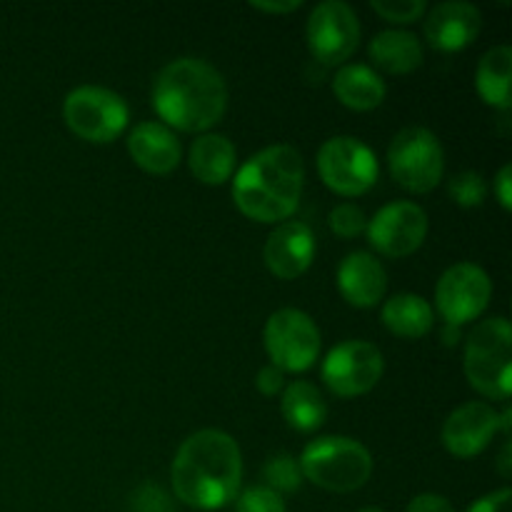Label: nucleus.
<instances>
[{"label":"nucleus","instance_id":"obj_1","mask_svg":"<svg viewBox=\"0 0 512 512\" xmlns=\"http://www.w3.org/2000/svg\"><path fill=\"white\" fill-rule=\"evenodd\" d=\"M173 493L195 510H220L233 503L243 483V455L233 435L205 428L183 440L170 465Z\"/></svg>","mask_w":512,"mask_h":512},{"label":"nucleus","instance_id":"obj_2","mask_svg":"<svg viewBox=\"0 0 512 512\" xmlns=\"http://www.w3.org/2000/svg\"><path fill=\"white\" fill-rule=\"evenodd\" d=\"M150 103L170 130L203 135L223 120L228 110V85L205 60L178 58L160 68Z\"/></svg>","mask_w":512,"mask_h":512},{"label":"nucleus","instance_id":"obj_3","mask_svg":"<svg viewBox=\"0 0 512 512\" xmlns=\"http://www.w3.org/2000/svg\"><path fill=\"white\" fill-rule=\"evenodd\" d=\"M303 185V155L293 145H270L245 160L235 173V208L255 223L280 225L298 210Z\"/></svg>","mask_w":512,"mask_h":512},{"label":"nucleus","instance_id":"obj_4","mask_svg":"<svg viewBox=\"0 0 512 512\" xmlns=\"http://www.w3.org/2000/svg\"><path fill=\"white\" fill-rule=\"evenodd\" d=\"M465 378L488 400L512 393V325L503 315L485 318L465 338Z\"/></svg>","mask_w":512,"mask_h":512},{"label":"nucleus","instance_id":"obj_5","mask_svg":"<svg viewBox=\"0 0 512 512\" xmlns=\"http://www.w3.org/2000/svg\"><path fill=\"white\" fill-rule=\"evenodd\" d=\"M303 478L328 493H355L373 475V455L345 435H325L305 445L300 455Z\"/></svg>","mask_w":512,"mask_h":512},{"label":"nucleus","instance_id":"obj_6","mask_svg":"<svg viewBox=\"0 0 512 512\" xmlns=\"http://www.w3.org/2000/svg\"><path fill=\"white\" fill-rule=\"evenodd\" d=\"M63 120L85 143L108 145L128 130L130 108L118 93L100 85H80L63 100Z\"/></svg>","mask_w":512,"mask_h":512},{"label":"nucleus","instance_id":"obj_7","mask_svg":"<svg viewBox=\"0 0 512 512\" xmlns=\"http://www.w3.org/2000/svg\"><path fill=\"white\" fill-rule=\"evenodd\" d=\"M388 170L400 188L425 195L445 175V150L428 128H403L388 148Z\"/></svg>","mask_w":512,"mask_h":512},{"label":"nucleus","instance_id":"obj_8","mask_svg":"<svg viewBox=\"0 0 512 512\" xmlns=\"http://www.w3.org/2000/svg\"><path fill=\"white\" fill-rule=\"evenodd\" d=\"M318 175L328 190L343 198L365 195L380 175L378 155L370 145H365L353 135H338L320 145L318 150Z\"/></svg>","mask_w":512,"mask_h":512},{"label":"nucleus","instance_id":"obj_9","mask_svg":"<svg viewBox=\"0 0 512 512\" xmlns=\"http://www.w3.org/2000/svg\"><path fill=\"white\" fill-rule=\"evenodd\" d=\"M263 345L270 365L283 373H305L320 355V330L303 310L280 308L265 323Z\"/></svg>","mask_w":512,"mask_h":512},{"label":"nucleus","instance_id":"obj_10","mask_svg":"<svg viewBox=\"0 0 512 512\" xmlns=\"http://www.w3.org/2000/svg\"><path fill=\"white\" fill-rule=\"evenodd\" d=\"M383 353L368 340H343L323 360L320 378L335 398H358L380 383Z\"/></svg>","mask_w":512,"mask_h":512},{"label":"nucleus","instance_id":"obj_11","mask_svg":"<svg viewBox=\"0 0 512 512\" xmlns=\"http://www.w3.org/2000/svg\"><path fill=\"white\" fill-rule=\"evenodd\" d=\"M305 40L318 63L345 65L360 43L358 13L343 0H323L310 10Z\"/></svg>","mask_w":512,"mask_h":512},{"label":"nucleus","instance_id":"obj_12","mask_svg":"<svg viewBox=\"0 0 512 512\" xmlns=\"http://www.w3.org/2000/svg\"><path fill=\"white\" fill-rule=\"evenodd\" d=\"M493 298V280L480 265L455 263L440 275L435 285V308L448 325L473 323L488 310Z\"/></svg>","mask_w":512,"mask_h":512},{"label":"nucleus","instance_id":"obj_13","mask_svg":"<svg viewBox=\"0 0 512 512\" xmlns=\"http://www.w3.org/2000/svg\"><path fill=\"white\" fill-rule=\"evenodd\" d=\"M428 213L413 200H395L368 220V243L385 258H408L428 238Z\"/></svg>","mask_w":512,"mask_h":512},{"label":"nucleus","instance_id":"obj_14","mask_svg":"<svg viewBox=\"0 0 512 512\" xmlns=\"http://www.w3.org/2000/svg\"><path fill=\"white\" fill-rule=\"evenodd\" d=\"M500 433V413L490 403H465L455 408L443 423L445 450L455 458H475L483 453Z\"/></svg>","mask_w":512,"mask_h":512},{"label":"nucleus","instance_id":"obj_15","mask_svg":"<svg viewBox=\"0 0 512 512\" xmlns=\"http://www.w3.org/2000/svg\"><path fill=\"white\" fill-rule=\"evenodd\" d=\"M315 250L318 245L313 230L300 220H285L265 240V268L278 280H295L308 273L315 260Z\"/></svg>","mask_w":512,"mask_h":512},{"label":"nucleus","instance_id":"obj_16","mask_svg":"<svg viewBox=\"0 0 512 512\" xmlns=\"http://www.w3.org/2000/svg\"><path fill=\"white\" fill-rule=\"evenodd\" d=\"M480 28H483V15L478 5L465 0H445L425 13V40L440 53L465 50L475 43Z\"/></svg>","mask_w":512,"mask_h":512},{"label":"nucleus","instance_id":"obj_17","mask_svg":"<svg viewBox=\"0 0 512 512\" xmlns=\"http://www.w3.org/2000/svg\"><path fill=\"white\" fill-rule=\"evenodd\" d=\"M338 290L353 308H375L388 293V273L373 253L355 250L340 260Z\"/></svg>","mask_w":512,"mask_h":512},{"label":"nucleus","instance_id":"obj_18","mask_svg":"<svg viewBox=\"0 0 512 512\" xmlns=\"http://www.w3.org/2000/svg\"><path fill=\"white\" fill-rule=\"evenodd\" d=\"M128 153L133 163L150 175L173 173L183 158L178 135L158 120H145L130 130Z\"/></svg>","mask_w":512,"mask_h":512},{"label":"nucleus","instance_id":"obj_19","mask_svg":"<svg viewBox=\"0 0 512 512\" xmlns=\"http://www.w3.org/2000/svg\"><path fill=\"white\" fill-rule=\"evenodd\" d=\"M238 153L233 140L220 133H203L193 140L188 153V168L203 185H223L233 178Z\"/></svg>","mask_w":512,"mask_h":512},{"label":"nucleus","instance_id":"obj_20","mask_svg":"<svg viewBox=\"0 0 512 512\" xmlns=\"http://www.w3.org/2000/svg\"><path fill=\"white\" fill-rule=\"evenodd\" d=\"M333 93L348 110L355 113H368L383 105L385 93V80L380 73H375L370 65L363 63H345L333 78Z\"/></svg>","mask_w":512,"mask_h":512},{"label":"nucleus","instance_id":"obj_21","mask_svg":"<svg viewBox=\"0 0 512 512\" xmlns=\"http://www.w3.org/2000/svg\"><path fill=\"white\" fill-rule=\"evenodd\" d=\"M373 65L390 75H408L423 65V43L410 30H383L368 45ZM375 70V73H378Z\"/></svg>","mask_w":512,"mask_h":512},{"label":"nucleus","instance_id":"obj_22","mask_svg":"<svg viewBox=\"0 0 512 512\" xmlns=\"http://www.w3.org/2000/svg\"><path fill=\"white\" fill-rule=\"evenodd\" d=\"M383 325L403 340H420L433 330V305L415 293H398L383 305Z\"/></svg>","mask_w":512,"mask_h":512},{"label":"nucleus","instance_id":"obj_23","mask_svg":"<svg viewBox=\"0 0 512 512\" xmlns=\"http://www.w3.org/2000/svg\"><path fill=\"white\" fill-rule=\"evenodd\" d=\"M475 88L485 105L498 110H510L512 105V48L495 45L480 58L475 73Z\"/></svg>","mask_w":512,"mask_h":512},{"label":"nucleus","instance_id":"obj_24","mask_svg":"<svg viewBox=\"0 0 512 512\" xmlns=\"http://www.w3.org/2000/svg\"><path fill=\"white\" fill-rule=\"evenodd\" d=\"M280 410H283L285 423L298 433H315L328 420V403L318 385L308 380H293L285 385Z\"/></svg>","mask_w":512,"mask_h":512},{"label":"nucleus","instance_id":"obj_25","mask_svg":"<svg viewBox=\"0 0 512 512\" xmlns=\"http://www.w3.org/2000/svg\"><path fill=\"white\" fill-rule=\"evenodd\" d=\"M263 480H265V488L275 490L278 495H288L300 490L303 485V470H300L298 458L288 453H280L273 455L268 463L263 465Z\"/></svg>","mask_w":512,"mask_h":512},{"label":"nucleus","instance_id":"obj_26","mask_svg":"<svg viewBox=\"0 0 512 512\" xmlns=\"http://www.w3.org/2000/svg\"><path fill=\"white\" fill-rule=\"evenodd\" d=\"M448 193L460 208H480L485 198H488V183L475 170H463V173H458L450 180Z\"/></svg>","mask_w":512,"mask_h":512},{"label":"nucleus","instance_id":"obj_27","mask_svg":"<svg viewBox=\"0 0 512 512\" xmlns=\"http://www.w3.org/2000/svg\"><path fill=\"white\" fill-rule=\"evenodd\" d=\"M370 8L383 20L398 25H410L415 20H423L425 13H428L425 0H373Z\"/></svg>","mask_w":512,"mask_h":512},{"label":"nucleus","instance_id":"obj_28","mask_svg":"<svg viewBox=\"0 0 512 512\" xmlns=\"http://www.w3.org/2000/svg\"><path fill=\"white\" fill-rule=\"evenodd\" d=\"M328 225L338 238L350 240L365 233V228H368V218H365V213L358 208V205L340 203L330 210Z\"/></svg>","mask_w":512,"mask_h":512},{"label":"nucleus","instance_id":"obj_29","mask_svg":"<svg viewBox=\"0 0 512 512\" xmlns=\"http://www.w3.org/2000/svg\"><path fill=\"white\" fill-rule=\"evenodd\" d=\"M235 512H288V508H285L283 495L265 488V485H255V488L238 493Z\"/></svg>","mask_w":512,"mask_h":512},{"label":"nucleus","instance_id":"obj_30","mask_svg":"<svg viewBox=\"0 0 512 512\" xmlns=\"http://www.w3.org/2000/svg\"><path fill=\"white\" fill-rule=\"evenodd\" d=\"M133 510L135 512H170V498L165 495L163 488L145 483L135 490Z\"/></svg>","mask_w":512,"mask_h":512},{"label":"nucleus","instance_id":"obj_31","mask_svg":"<svg viewBox=\"0 0 512 512\" xmlns=\"http://www.w3.org/2000/svg\"><path fill=\"white\" fill-rule=\"evenodd\" d=\"M255 385H258L260 393L265 395V398H273V395H280L285 390V373L280 368H275V365H263V368L258 370V378H255Z\"/></svg>","mask_w":512,"mask_h":512},{"label":"nucleus","instance_id":"obj_32","mask_svg":"<svg viewBox=\"0 0 512 512\" xmlns=\"http://www.w3.org/2000/svg\"><path fill=\"white\" fill-rule=\"evenodd\" d=\"M510 503H512V490L500 488L495 490V493H488L480 500H475V503L465 512H510Z\"/></svg>","mask_w":512,"mask_h":512},{"label":"nucleus","instance_id":"obj_33","mask_svg":"<svg viewBox=\"0 0 512 512\" xmlns=\"http://www.w3.org/2000/svg\"><path fill=\"white\" fill-rule=\"evenodd\" d=\"M405 512H455L453 503L445 495L438 493H420L410 500Z\"/></svg>","mask_w":512,"mask_h":512},{"label":"nucleus","instance_id":"obj_34","mask_svg":"<svg viewBox=\"0 0 512 512\" xmlns=\"http://www.w3.org/2000/svg\"><path fill=\"white\" fill-rule=\"evenodd\" d=\"M493 193L498 198V203L503 205L505 213L512 210V165H503L500 173L495 175V183H493Z\"/></svg>","mask_w":512,"mask_h":512},{"label":"nucleus","instance_id":"obj_35","mask_svg":"<svg viewBox=\"0 0 512 512\" xmlns=\"http://www.w3.org/2000/svg\"><path fill=\"white\" fill-rule=\"evenodd\" d=\"M250 8L268 15H288L303 8V0H250Z\"/></svg>","mask_w":512,"mask_h":512},{"label":"nucleus","instance_id":"obj_36","mask_svg":"<svg viewBox=\"0 0 512 512\" xmlns=\"http://www.w3.org/2000/svg\"><path fill=\"white\" fill-rule=\"evenodd\" d=\"M443 343L448 345V348H455V345L460 343V328H458V325H448V323H445Z\"/></svg>","mask_w":512,"mask_h":512},{"label":"nucleus","instance_id":"obj_37","mask_svg":"<svg viewBox=\"0 0 512 512\" xmlns=\"http://www.w3.org/2000/svg\"><path fill=\"white\" fill-rule=\"evenodd\" d=\"M500 473H503L505 478H510V443L505 445L503 455H500Z\"/></svg>","mask_w":512,"mask_h":512},{"label":"nucleus","instance_id":"obj_38","mask_svg":"<svg viewBox=\"0 0 512 512\" xmlns=\"http://www.w3.org/2000/svg\"><path fill=\"white\" fill-rule=\"evenodd\" d=\"M358 512H385V510H380V508H360Z\"/></svg>","mask_w":512,"mask_h":512}]
</instances>
